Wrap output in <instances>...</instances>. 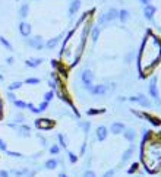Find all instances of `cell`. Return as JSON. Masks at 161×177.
I'll list each match as a JSON object with an SVG mask.
<instances>
[{
    "label": "cell",
    "mask_w": 161,
    "mask_h": 177,
    "mask_svg": "<svg viewBox=\"0 0 161 177\" xmlns=\"http://www.w3.org/2000/svg\"><path fill=\"white\" fill-rule=\"evenodd\" d=\"M95 135H97V141L103 142V141H106L107 135H108V130H107L106 126H98V127H97V132H95Z\"/></svg>",
    "instance_id": "10"
},
{
    "label": "cell",
    "mask_w": 161,
    "mask_h": 177,
    "mask_svg": "<svg viewBox=\"0 0 161 177\" xmlns=\"http://www.w3.org/2000/svg\"><path fill=\"white\" fill-rule=\"evenodd\" d=\"M108 91V86L107 85H94L92 89H91V94L94 95H104Z\"/></svg>",
    "instance_id": "11"
},
{
    "label": "cell",
    "mask_w": 161,
    "mask_h": 177,
    "mask_svg": "<svg viewBox=\"0 0 161 177\" xmlns=\"http://www.w3.org/2000/svg\"><path fill=\"white\" fill-rule=\"evenodd\" d=\"M158 31H160V32H161V27H158Z\"/></svg>",
    "instance_id": "37"
},
{
    "label": "cell",
    "mask_w": 161,
    "mask_h": 177,
    "mask_svg": "<svg viewBox=\"0 0 161 177\" xmlns=\"http://www.w3.org/2000/svg\"><path fill=\"white\" fill-rule=\"evenodd\" d=\"M67 155H69V161H70V162H76V161H78V155L73 154L72 151H69Z\"/></svg>",
    "instance_id": "25"
},
{
    "label": "cell",
    "mask_w": 161,
    "mask_h": 177,
    "mask_svg": "<svg viewBox=\"0 0 161 177\" xmlns=\"http://www.w3.org/2000/svg\"><path fill=\"white\" fill-rule=\"evenodd\" d=\"M155 6H152V5H146L144 7V15H145V18H146V19H152V18H154V15H155Z\"/></svg>",
    "instance_id": "14"
},
{
    "label": "cell",
    "mask_w": 161,
    "mask_h": 177,
    "mask_svg": "<svg viewBox=\"0 0 161 177\" xmlns=\"http://www.w3.org/2000/svg\"><path fill=\"white\" fill-rule=\"evenodd\" d=\"M141 162L150 174L161 171V132H148L142 135Z\"/></svg>",
    "instance_id": "2"
},
{
    "label": "cell",
    "mask_w": 161,
    "mask_h": 177,
    "mask_svg": "<svg viewBox=\"0 0 161 177\" xmlns=\"http://www.w3.org/2000/svg\"><path fill=\"white\" fill-rule=\"evenodd\" d=\"M132 113H133V114H136L138 117H141V119H146V120H148L151 124H154V126H160V124H161V120L158 119V117L152 116V114L146 113V111H136V110H132Z\"/></svg>",
    "instance_id": "6"
},
{
    "label": "cell",
    "mask_w": 161,
    "mask_h": 177,
    "mask_svg": "<svg viewBox=\"0 0 161 177\" xmlns=\"http://www.w3.org/2000/svg\"><path fill=\"white\" fill-rule=\"evenodd\" d=\"M150 94L154 98L157 105H161V100H160V94H158V89H157V78L152 76L150 82Z\"/></svg>",
    "instance_id": "7"
},
{
    "label": "cell",
    "mask_w": 161,
    "mask_h": 177,
    "mask_svg": "<svg viewBox=\"0 0 161 177\" xmlns=\"http://www.w3.org/2000/svg\"><path fill=\"white\" fill-rule=\"evenodd\" d=\"M3 117V100H2V97H0V119Z\"/></svg>",
    "instance_id": "32"
},
{
    "label": "cell",
    "mask_w": 161,
    "mask_h": 177,
    "mask_svg": "<svg viewBox=\"0 0 161 177\" xmlns=\"http://www.w3.org/2000/svg\"><path fill=\"white\" fill-rule=\"evenodd\" d=\"M141 2H142V3H144L145 6H146V5H150V3H151V0H141Z\"/></svg>",
    "instance_id": "35"
},
{
    "label": "cell",
    "mask_w": 161,
    "mask_h": 177,
    "mask_svg": "<svg viewBox=\"0 0 161 177\" xmlns=\"http://www.w3.org/2000/svg\"><path fill=\"white\" fill-rule=\"evenodd\" d=\"M21 32H22V35H25V37H28V35L31 34V27H29L28 23L22 22V23H21Z\"/></svg>",
    "instance_id": "19"
},
{
    "label": "cell",
    "mask_w": 161,
    "mask_h": 177,
    "mask_svg": "<svg viewBox=\"0 0 161 177\" xmlns=\"http://www.w3.org/2000/svg\"><path fill=\"white\" fill-rule=\"evenodd\" d=\"M29 44L34 45L35 48H41V47L44 45V44H43V40L40 38V37H35V38H32L31 41H29Z\"/></svg>",
    "instance_id": "18"
},
{
    "label": "cell",
    "mask_w": 161,
    "mask_h": 177,
    "mask_svg": "<svg viewBox=\"0 0 161 177\" xmlns=\"http://www.w3.org/2000/svg\"><path fill=\"white\" fill-rule=\"evenodd\" d=\"M59 151H60V148H59L57 145H53V146L50 148V152H51V154H59Z\"/></svg>",
    "instance_id": "30"
},
{
    "label": "cell",
    "mask_w": 161,
    "mask_h": 177,
    "mask_svg": "<svg viewBox=\"0 0 161 177\" xmlns=\"http://www.w3.org/2000/svg\"><path fill=\"white\" fill-rule=\"evenodd\" d=\"M59 141H60V144L63 148H67V141H66V136H65V135L59 133Z\"/></svg>",
    "instance_id": "24"
},
{
    "label": "cell",
    "mask_w": 161,
    "mask_h": 177,
    "mask_svg": "<svg viewBox=\"0 0 161 177\" xmlns=\"http://www.w3.org/2000/svg\"><path fill=\"white\" fill-rule=\"evenodd\" d=\"M125 129H126V126H125L122 122H116V123H113V124H111L110 132L114 133V135H119V133H123Z\"/></svg>",
    "instance_id": "12"
},
{
    "label": "cell",
    "mask_w": 161,
    "mask_h": 177,
    "mask_svg": "<svg viewBox=\"0 0 161 177\" xmlns=\"http://www.w3.org/2000/svg\"><path fill=\"white\" fill-rule=\"evenodd\" d=\"M59 177H67V176L65 174V173H61V174H59Z\"/></svg>",
    "instance_id": "36"
},
{
    "label": "cell",
    "mask_w": 161,
    "mask_h": 177,
    "mask_svg": "<svg viewBox=\"0 0 161 177\" xmlns=\"http://www.w3.org/2000/svg\"><path fill=\"white\" fill-rule=\"evenodd\" d=\"M53 95H54V92H53V91H49V92L44 95V97H45V103H49V101L53 98Z\"/></svg>",
    "instance_id": "29"
},
{
    "label": "cell",
    "mask_w": 161,
    "mask_h": 177,
    "mask_svg": "<svg viewBox=\"0 0 161 177\" xmlns=\"http://www.w3.org/2000/svg\"><path fill=\"white\" fill-rule=\"evenodd\" d=\"M161 60V38L152 34L151 29L146 31V37L142 41L141 51L138 56V69L141 78H145Z\"/></svg>",
    "instance_id": "3"
},
{
    "label": "cell",
    "mask_w": 161,
    "mask_h": 177,
    "mask_svg": "<svg viewBox=\"0 0 161 177\" xmlns=\"http://www.w3.org/2000/svg\"><path fill=\"white\" fill-rule=\"evenodd\" d=\"M27 83H40V79H28Z\"/></svg>",
    "instance_id": "34"
},
{
    "label": "cell",
    "mask_w": 161,
    "mask_h": 177,
    "mask_svg": "<svg viewBox=\"0 0 161 177\" xmlns=\"http://www.w3.org/2000/svg\"><path fill=\"white\" fill-rule=\"evenodd\" d=\"M79 7H81V0H73L72 3H70V7H69V13L75 15L79 11Z\"/></svg>",
    "instance_id": "15"
},
{
    "label": "cell",
    "mask_w": 161,
    "mask_h": 177,
    "mask_svg": "<svg viewBox=\"0 0 161 177\" xmlns=\"http://www.w3.org/2000/svg\"><path fill=\"white\" fill-rule=\"evenodd\" d=\"M129 101H133V103H138L139 105H142V107H146V108H150L151 107V101L145 97V95H142V94H139V95H136V97H130L129 98Z\"/></svg>",
    "instance_id": "9"
},
{
    "label": "cell",
    "mask_w": 161,
    "mask_h": 177,
    "mask_svg": "<svg viewBox=\"0 0 161 177\" xmlns=\"http://www.w3.org/2000/svg\"><path fill=\"white\" fill-rule=\"evenodd\" d=\"M119 18H120V21H122V22L128 21V19H129V11H126V9L119 11Z\"/></svg>",
    "instance_id": "21"
},
{
    "label": "cell",
    "mask_w": 161,
    "mask_h": 177,
    "mask_svg": "<svg viewBox=\"0 0 161 177\" xmlns=\"http://www.w3.org/2000/svg\"><path fill=\"white\" fill-rule=\"evenodd\" d=\"M57 164H59V161L57 160H49L47 162H45V167H47L49 170H53V168L57 167Z\"/></svg>",
    "instance_id": "22"
},
{
    "label": "cell",
    "mask_w": 161,
    "mask_h": 177,
    "mask_svg": "<svg viewBox=\"0 0 161 177\" xmlns=\"http://www.w3.org/2000/svg\"><path fill=\"white\" fill-rule=\"evenodd\" d=\"M61 38H63V35H57V37H56V38L50 40V41H49V43H47V47H49V48H54L56 45H57V43H59V41H60Z\"/></svg>",
    "instance_id": "20"
},
{
    "label": "cell",
    "mask_w": 161,
    "mask_h": 177,
    "mask_svg": "<svg viewBox=\"0 0 161 177\" xmlns=\"http://www.w3.org/2000/svg\"><path fill=\"white\" fill-rule=\"evenodd\" d=\"M100 37V27L97 25L91 29V40H92V43H97V40Z\"/></svg>",
    "instance_id": "17"
},
{
    "label": "cell",
    "mask_w": 161,
    "mask_h": 177,
    "mask_svg": "<svg viewBox=\"0 0 161 177\" xmlns=\"http://www.w3.org/2000/svg\"><path fill=\"white\" fill-rule=\"evenodd\" d=\"M82 177H97V174H95L92 170H87V171L83 173V176Z\"/></svg>",
    "instance_id": "27"
},
{
    "label": "cell",
    "mask_w": 161,
    "mask_h": 177,
    "mask_svg": "<svg viewBox=\"0 0 161 177\" xmlns=\"http://www.w3.org/2000/svg\"><path fill=\"white\" fill-rule=\"evenodd\" d=\"M27 12H28V6H23L22 11H21V13H22L21 16H27Z\"/></svg>",
    "instance_id": "33"
},
{
    "label": "cell",
    "mask_w": 161,
    "mask_h": 177,
    "mask_svg": "<svg viewBox=\"0 0 161 177\" xmlns=\"http://www.w3.org/2000/svg\"><path fill=\"white\" fill-rule=\"evenodd\" d=\"M133 150H135L133 145H130L128 150L125 151V154H123V157H122V162H126V161H128L130 157H132V154H133Z\"/></svg>",
    "instance_id": "16"
},
{
    "label": "cell",
    "mask_w": 161,
    "mask_h": 177,
    "mask_svg": "<svg viewBox=\"0 0 161 177\" xmlns=\"http://www.w3.org/2000/svg\"><path fill=\"white\" fill-rule=\"evenodd\" d=\"M41 63V60L40 59H29V60H27V65L31 67H37Z\"/></svg>",
    "instance_id": "23"
},
{
    "label": "cell",
    "mask_w": 161,
    "mask_h": 177,
    "mask_svg": "<svg viewBox=\"0 0 161 177\" xmlns=\"http://www.w3.org/2000/svg\"><path fill=\"white\" fill-rule=\"evenodd\" d=\"M81 79H82L83 82V88H87L91 92V89H92V86H94V73L91 72L89 69H85V70H82V73H81Z\"/></svg>",
    "instance_id": "4"
},
{
    "label": "cell",
    "mask_w": 161,
    "mask_h": 177,
    "mask_svg": "<svg viewBox=\"0 0 161 177\" xmlns=\"http://www.w3.org/2000/svg\"><path fill=\"white\" fill-rule=\"evenodd\" d=\"M91 13H92V11L85 13L78 21L76 27L65 38V43H63L60 51V67L65 66V69H67V67L75 66L79 61L83 47L87 44V35L89 32V27L92 22Z\"/></svg>",
    "instance_id": "1"
},
{
    "label": "cell",
    "mask_w": 161,
    "mask_h": 177,
    "mask_svg": "<svg viewBox=\"0 0 161 177\" xmlns=\"http://www.w3.org/2000/svg\"><path fill=\"white\" fill-rule=\"evenodd\" d=\"M119 18V11L117 9H110V11H107L103 16H100V19H98V25H104V23L107 22H111V21H114V19H117Z\"/></svg>",
    "instance_id": "5"
},
{
    "label": "cell",
    "mask_w": 161,
    "mask_h": 177,
    "mask_svg": "<svg viewBox=\"0 0 161 177\" xmlns=\"http://www.w3.org/2000/svg\"><path fill=\"white\" fill-rule=\"evenodd\" d=\"M35 126L41 130H50L51 127L54 126V123L51 122L50 119H38V120H35Z\"/></svg>",
    "instance_id": "8"
},
{
    "label": "cell",
    "mask_w": 161,
    "mask_h": 177,
    "mask_svg": "<svg viewBox=\"0 0 161 177\" xmlns=\"http://www.w3.org/2000/svg\"><path fill=\"white\" fill-rule=\"evenodd\" d=\"M104 108H101V110H88V114L89 116H94V114H100V113H104Z\"/></svg>",
    "instance_id": "28"
},
{
    "label": "cell",
    "mask_w": 161,
    "mask_h": 177,
    "mask_svg": "<svg viewBox=\"0 0 161 177\" xmlns=\"http://www.w3.org/2000/svg\"><path fill=\"white\" fill-rule=\"evenodd\" d=\"M113 176H114V170H108L107 173H104L103 177H113Z\"/></svg>",
    "instance_id": "31"
},
{
    "label": "cell",
    "mask_w": 161,
    "mask_h": 177,
    "mask_svg": "<svg viewBox=\"0 0 161 177\" xmlns=\"http://www.w3.org/2000/svg\"><path fill=\"white\" fill-rule=\"evenodd\" d=\"M123 135H125V138L128 139L130 144H133L135 141H136V132H135V129H132V127L130 129H125Z\"/></svg>",
    "instance_id": "13"
},
{
    "label": "cell",
    "mask_w": 161,
    "mask_h": 177,
    "mask_svg": "<svg viewBox=\"0 0 161 177\" xmlns=\"http://www.w3.org/2000/svg\"><path fill=\"white\" fill-rule=\"evenodd\" d=\"M138 167H139V164H138V162H135L133 166H132L128 170V173H129V174H133V173H136V171H138Z\"/></svg>",
    "instance_id": "26"
}]
</instances>
